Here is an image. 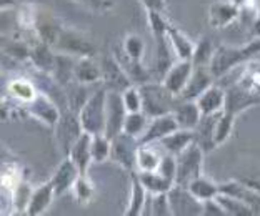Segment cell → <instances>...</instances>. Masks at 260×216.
Wrapping results in <instances>:
<instances>
[{
	"label": "cell",
	"instance_id": "obj_1",
	"mask_svg": "<svg viewBox=\"0 0 260 216\" xmlns=\"http://www.w3.org/2000/svg\"><path fill=\"white\" fill-rule=\"evenodd\" d=\"M258 54H260V38H252L249 44L240 47L220 45L218 49H215L214 58L210 62V70L215 75V78H220L223 75H227L232 68L252 60Z\"/></svg>",
	"mask_w": 260,
	"mask_h": 216
},
{
	"label": "cell",
	"instance_id": "obj_2",
	"mask_svg": "<svg viewBox=\"0 0 260 216\" xmlns=\"http://www.w3.org/2000/svg\"><path fill=\"white\" fill-rule=\"evenodd\" d=\"M147 19H149L150 32L155 40V73L164 78V75L174 65L172 55H170L174 49L167 35L170 22L165 19V14L157 10H147Z\"/></svg>",
	"mask_w": 260,
	"mask_h": 216
},
{
	"label": "cell",
	"instance_id": "obj_3",
	"mask_svg": "<svg viewBox=\"0 0 260 216\" xmlns=\"http://www.w3.org/2000/svg\"><path fill=\"white\" fill-rule=\"evenodd\" d=\"M139 89L142 93V112H145L149 118L172 113L175 105L180 100L162 81L160 83L147 81L144 85H139Z\"/></svg>",
	"mask_w": 260,
	"mask_h": 216
},
{
	"label": "cell",
	"instance_id": "obj_4",
	"mask_svg": "<svg viewBox=\"0 0 260 216\" xmlns=\"http://www.w3.org/2000/svg\"><path fill=\"white\" fill-rule=\"evenodd\" d=\"M107 89L102 87L92 93L79 110V120L82 130L95 135L105 133V118H107Z\"/></svg>",
	"mask_w": 260,
	"mask_h": 216
},
{
	"label": "cell",
	"instance_id": "obj_5",
	"mask_svg": "<svg viewBox=\"0 0 260 216\" xmlns=\"http://www.w3.org/2000/svg\"><path fill=\"white\" fill-rule=\"evenodd\" d=\"M204 155L205 151L197 143H192L180 155H177V175L175 185L188 186L197 177H200L204 168Z\"/></svg>",
	"mask_w": 260,
	"mask_h": 216
},
{
	"label": "cell",
	"instance_id": "obj_6",
	"mask_svg": "<svg viewBox=\"0 0 260 216\" xmlns=\"http://www.w3.org/2000/svg\"><path fill=\"white\" fill-rule=\"evenodd\" d=\"M54 49L58 54L72 55V57H93L95 55V45L88 40L84 33L74 30V28L62 27L58 32L57 42Z\"/></svg>",
	"mask_w": 260,
	"mask_h": 216
},
{
	"label": "cell",
	"instance_id": "obj_7",
	"mask_svg": "<svg viewBox=\"0 0 260 216\" xmlns=\"http://www.w3.org/2000/svg\"><path fill=\"white\" fill-rule=\"evenodd\" d=\"M140 147L139 140L127 135L125 132L119 133L112 138L110 160L120 165L123 170L135 171L137 170V150Z\"/></svg>",
	"mask_w": 260,
	"mask_h": 216
},
{
	"label": "cell",
	"instance_id": "obj_8",
	"mask_svg": "<svg viewBox=\"0 0 260 216\" xmlns=\"http://www.w3.org/2000/svg\"><path fill=\"white\" fill-rule=\"evenodd\" d=\"M255 105H260L258 93H253L239 83H234L225 90V103H223L222 115L235 121L240 113H244L250 107H255Z\"/></svg>",
	"mask_w": 260,
	"mask_h": 216
},
{
	"label": "cell",
	"instance_id": "obj_9",
	"mask_svg": "<svg viewBox=\"0 0 260 216\" xmlns=\"http://www.w3.org/2000/svg\"><path fill=\"white\" fill-rule=\"evenodd\" d=\"M127 108L123 103L122 92H107V118H105V135L110 140L123 132V123L127 118Z\"/></svg>",
	"mask_w": 260,
	"mask_h": 216
},
{
	"label": "cell",
	"instance_id": "obj_10",
	"mask_svg": "<svg viewBox=\"0 0 260 216\" xmlns=\"http://www.w3.org/2000/svg\"><path fill=\"white\" fill-rule=\"evenodd\" d=\"M100 67H102L104 87L107 90L123 92V90H127L130 85H134L127 72L120 65V62L117 60V57H104L102 62H100Z\"/></svg>",
	"mask_w": 260,
	"mask_h": 216
},
{
	"label": "cell",
	"instance_id": "obj_11",
	"mask_svg": "<svg viewBox=\"0 0 260 216\" xmlns=\"http://www.w3.org/2000/svg\"><path fill=\"white\" fill-rule=\"evenodd\" d=\"M172 214H202V201L197 200L187 186L174 185L169 191Z\"/></svg>",
	"mask_w": 260,
	"mask_h": 216
},
{
	"label": "cell",
	"instance_id": "obj_12",
	"mask_svg": "<svg viewBox=\"0 0 260 216\" xmlns=\"http://www.w3.org/2000/svg\"><path fill=\"white\" fill-rule=\"evenodd\" d=\"M25 105H27V112L30 113L34 118H37L42 121V123H45L47 126H55L62 116L57 105L42 92H39V95L35 97L32 102H28Z\"/></svg>",
	"mask_w": 260,
	"mask_h": 216
},
{
	"label": "cell",
	"instance_id": "obj_13",
	"mask_svg": "<svg viewBox=\"0 0 260 216\" xmlns=\"http://www.w3.org/2000/svg\"><path fill=\"white\" fill-rule=\"evenodd\" d=\"M215 75L212 73L210 67H193V72L188 78L184 92L180 93L179 98L180 100H197L202 93L214 85Z\"/></svg>",
	"mask_w": 260,
	"mask_h": 216
},
{
	"label": "cell",
	"instance_id": "obj_14",
	"mask_svg": "<svg viewBox=\"0 0 260 216\" xmlns=\"http://www.w3.org/2000/svg\"><path fill=\"white\" fill-rule=\"evenodd\" d=\"M175 130H179V123H177L174 113L155 116V118L150 120V123H149V126H147L144 135L139 138V143L140 145L157 143Z\"/></svg>",
	"mask_w": 260,
	"mask_h": 216
},
{
	"label": "cell",
	"instance_id": "obj_15",
	"mask_svg": "<svg viewBox=\"0 0 260 216\" xmlns=\"http://www.w3.org/2000/svg\"><path fill=\"white\" fill-rule=\"evenodd\" d=\"M193 72V63L192 60H179L177 63H174L172 67L169 68V72L164 75L162 83L167 87V89L175 93L177 97L184 92L185 85L190 75Z\"/></svg>",
	"mask_w": 260,
	"mask_h": 216
},
{
	"label": "cell",
	"instance_id": "obj_16",
	"mask_svg": "<svg viewBox=\"0 0 260 216\" xmlns=\"http://www.w3.org/2000/svg\"><path fill=\"white\" fill-rule=\"evenodd\" d=\"M240 7L230 0H217L209 7V23L214 28H223L239 20Z\"/></svg>",
	"mask_w": 260,
	"mask_h": 216
},
{
	"label": "cell",
	"instance_id": "obj_17",
	"mask_svg": "<svg viewBox=\"0 0 260 216\" xmlns=\"http://www.w3.org/2000/svg\"><path fill=\"white\" fill-rule=\"evenodd\" d=\"M79 175H80V171L75 163L72 161V158H70V156H65L60 165L57 166L54 177L50 180V182L54 183L55 195L60 196L63 193H67L69 190H72L75 180L79 178Z\"/></svg>",
	"mask_w": 260,
	"mask_h": 216
},
{
	"label": "cell",
	"instance_id": "obj_18",
	"mask_svg": "<svg viewBox=\"0 0 260 216\" xmlns=\"http://www.w3.org/2000/svg\"><path fill=\"white\" fill-rule=\"evenodd\" d=\"M72 158V161L77 165V168H79L80 175H87L88 168H90L92 165V135L90 133L84 132L82 135L79 137L74 142L72 148H70L69 155Z\"/></svg>",
	"mask_w": 260,
	"mask_h": 216
},
{
	"label": "cell",
	"instance_id": "obj_19",
	"mask_svg": "<svg viewBox=\"0 0 260 216\" xmlns=\"http://www.w3.org/2000/svg\"><path fill=\"white\" fill-rule=\"evenodd\" d=\"M149 196H150V193L147 191L144 183L140 182L137 170L130 171V198H128V206L125 209V216L144 214V209H145Z\"/></svg>",
	"mask_w": 260,
	"mask_h": 216
},
{
	"label": "cell",
	"instance_id": "obj_20",
	"mask_svg": "<svg viewBox=\"0 0 260 216\" xmlns=\"http://www.w3.org/2000/svg\"><path fill=\"white\" fill-rule=\"evenodd\" d=\"M74 80L79 85H92L102 80V67L93 57H79L74 67Z\"/></svg>",
	"mask_w": 260,
	"mask_h": 216
},
{
	"label": "cell",
	"instance_id": "obj_21",
	"mask_svg": "<svg viewBox=\"0 0 260 216\" xmlns=\"http://www.w3.org/2000/svg\"><path fill=\"white\" fill-rule=\"evenodd\" d=\"M172 113L179 123V128H184V130L193 132L202 120V112L195 100H179Z\"/></svg>",
	"mask_w": 260,
	"mask_h": 216
},
{
	"label": "cell",
	"instance_id": "obj_22",
	"mask_svg": "<svg viewBox=\"0 0 260 216\" xmlns=\"http://www.w3.org/2000/svg\"><path fill=\"white\" fill-rule=\"evenodd\" d=\"M55 188H54V183L52 182H47L44 185H40L39 188H34V193L30 196V201H28V206H27V211L25 214L28 216H39V214H44L49 206L52 205L55 198Z\"/></svg>",
	"mask_w": 260,
	"mask_h": 216
},
{
	"label": "cell",
	"instance_id": "obj_23",
	"mask_svg": "<svg viewBox=\"0 0 260 216\" xmlns=\"http://www.w3.org/2000/svg\"><path fill=\"white\" fill-rule=\"evenodd\" d=\"M195 102H197L200 112H202V116L220 113L223 110V103H225V90H223L220 85L214 83L212 87H209V89H207Z\"/></svg>",
	"mask_w": 260,
	"mask_h": 216
},
{
	"label": "cell",
	"instance_id": "obj_24",
	"mask_svg": "<svg viewBox=\"0 0 260 216\" xmlns=\"http://www.w3.org/2000/svg\"><path fill=\"white\" fill-rule=\"evenodd\" d=\"M218 113L202 116L200 123L193 130L195 133V143L202 148L205 153H210L212 150L217 148L215 145V123H217Z\"/></svg>",
	"mask_w": 260,
	"mask_h": 216
},
{
	"label": "cell",
	"instance_id": "obj_25",
	"mask_svg": "<svg viewBox=\"0 0 260 216\" xmlns=\"http://www.w3.org/2000/svg\"><path fill=\"white\" fill-rule=\"evenodd\" d=\"M52 49L54 47L42 42V40H39L34 47H30V62L44 73H54L55 70L57 54H54Z\"/></svg>",
	"mask_w": 260,
	"mask_h": 216
},
{
	"label": "cell",
	"instance_id": "obj_26",
	"mask_svg": "<svg viewBox=\"0 0 260 216\" xmlns=\"http://www.w3.org/2000/svg\"><path fill=\"white\" fill-rule=\"evenodd\" d=\"M195 142V133L192 130H184V128H179V130L172 132L170 135H167L165 138H162L160 143L162 148L167 151V153L172 155H180L187 147Z\"/></svg>",
	"mask_w": 260,
	"mask_h": 216
},
{
	"label": "cell",
	"instance_id": "obj_27",
	"mask_svg": "<svg viewBox=\"0 0 260 216\" xmlns=\"http://www.w3.org/2000/svg\"><path fill=\"white\" fill-rule=\"evenodd\" d=\"M167 35H169L170 45H172L175 57L179 58V60H192L193 50H195V44L192 40L188 38L184 32H180L175 25H172V23L169 25Z\"/></svg>",
	"mask_w": 260,
	"mask_h": 216
},
{
	"label": "cell",
	"instance_id": "obj_28",
	"mask_svg": "<svg viewBox=\"0 0 260 216\" xmlns=\"http://www.w3.org/2000/svg\"><path fill=\"white\" fill-rule=\"evenodd\" d=\"M220 191L222 193L232 195L244 203H247L253 209V213H260V195L250 190V186H245L239 182H227L220 185Z\"/></svg>",
	"mask_w": 260,
	"mask_h": 216
},
{
	"label": "cell",
	"instance_id": "obj_29",
	"mask_svg": "<svg viewBox=\"0 0 260 216\" xmlns=\"http://www.w3.org/2000/svg\"><path fill=\"white\" fill-rule=\"evenodd\" d=\"M188 190L192 191V195L200 201H207L215 198L218 193H220V185L215 183L214 180L207 178L205 175H200L193 180V182L187 186Z\"/></svg>",
	"mask_w": 260,
	"mask_h": 216
},
{
	"label": "cell",
	"instance_id": "obj_30",
	"mask_svg": "<svg viewBox=\"0 0 260 216\" xmlns=\"http://www.w3.org/2000/svg\"><path fill=\"white\" fill-rule=\"evenodd\" d=\"M140 182L144 183V186L147 188V191L152 195L155 193H167L170 191V188L175 185V182L172 180L165 178L164 175H160L157 170L155 171H137Z\"/></svg>",
	"mask_w": 260,
	"mask_h": 216
},
{
	"label": "cell",
	"instance_id": "obj_31",
	"mask_svg": "<svg viewBox=\"0 0 260 216\" xmlns=\"http://www.w3.org/2000/svg\"><path fill=\"white\" fill-rule=\"evenodd\" d=\"M162 156L152 145H140L137 150V171H155Z\"/></svg>",
	"mask_w": 260,
	"mask_h": 216
},
{
	"label": "cell",
	"instance_id": "obj_32",
	"mask_svg": "<svg viewBox=\"0 0 260 216\" xmlns=\"http://www.w3.org/2000/svg\"><path fill=\"white\" fill-rule=\"evenodd\" d=\"M9 93L14 98H17L19 102L28 103L39 95V90L34 81H30V80L14 78V80H10V83H9Z\"/></svg>",
	"mask_w": 260,
	"mask_h": 216
},
{
	"label": "cell",
	"instance_id": "obj_33",
	"mask_svg": "<svg viewBox=\"0 0 260 216\" xmlns=\"http://www.w3.org/2000/svg\"><path fill=\"white\" fill-rule=\"evenodd\" d=\"M215 198L223 206V209H225L227 216H252V214H255L253 213V209L247 205V203H244L242 200H239V198H235L232 195L222 193L220 191Z\"/></svg>",
	"mask_w": 260,
	"mask_h": 216
},
{
	"label": "cell",
	"instance_id": "obj_34",
	"mask_svg": "<svg viewBox=\"0 0 260 216\" xmlns=\"http://www.w3.org/2000/svg\"><path fill=\"white\" fill-rule=\"evenodd\" d=\"M149 116H147L145 112H132V113H127V118H125V123H123V132L127 135L134 137V138H140L142 135L145 133L147 126H149Z\"/></svg>",
	"mask_w": 260,
	"mask_h": 216
},
{
	"label": "cell",
	"instance_id": "obj_35",
	"mask_svg": "<svg viewBox=\"0 0 260 216\" xmlns=\"http://www.w3.org/2000/svg\"><path fill=\"white\" fill-rule=\"evenodd\" d=\"M117 60L120 62V65L123 67V70L127 72V75L132 80L134 85H144L147 81H150V73L149 70H147L144 65H142V62H137V60H130L128 57H123V58H117Z\"/></svg>",
	"mask_w": 260,
	"mask_h": 216
},
{
	"label": "cell",
	"instance_id": "obj_36",
	"mask_svg": "<svg viewBox=\"0 0 260 216\" xmlns=\"http://www.w3.org/2000/svg\"><path fill=\"white\" fill-rule=\"evenodd\" d=\"M214 54H215V49H214V45H212V42L207 37H202L195 44V50L192 57L193 67H210Z\"/></svg>",
	"mask_w": 260,
	"mask_h": 216
},
{
	"label": "cell",
	"instance_id": "obj_37",
	"mask_svg": "<svg viewBox=\"0 0 260 216\" xmlns=\"http://www.w3.org/2000/svg\"><path fill=\"white\" fill-rule=\"evenodd\" d=\"M74 195L77 203L80 205H87L93 200L95 196V186H93L92 180L88 178V175H79V178L75 180L74 183Z\"/></svg>",
	"mask_w": 260,
	"mask_h": 216
},
{
	"label": "cell",
	"instance_id": "obj_38",
	"mask_svg": "<svg viewBox=\"0 0 260 216\" xmlns=\"http://www.w3.org/2000/svg\"><path fill=\"white\" fill-rule=\"evenodd\" d=\"M34 193V188L27 182H22L12 190V206H14L15 213H25L30 196Z\"/></svg>",
	"mask_w": 260,
	"mask_h": 216
},
{
	"label": "cell",
	"instance_id": "obj_39",
	"mask_svg": "<svg viewBox=\"0 0 260 216\" xmlns=\"http://www.w3.org/2000/svg\"><path fill=\"white\" fill-rule=\"evenodd\" d=\"M112 140L105 133H95L92 135V158L95 163H104L110 158Z\"/></svg>",
	"mask_w": 260,
	"mask_h": 216
},
{
	"label": "cell",
	"instance_id": "obj_40",
	"mask_svg": "<svg viewBox=\"0 0 260 216\" xmlns=\"http://www.w3.org/2000/svg\"><path fill=\"white\" fill-rule=\"evenodd\" d=\"M122 52L123 55L128 57L130 60H137V62H142V58H144V54H145V44L142 37L135 33H130L125 37L123 40V47H122Z\"/></svg>",
	"mask_w": 260,
	"mask_h": 216
},
{
	"label": "cell",
	"instance_id": "obj_41",
	"mask_svg": "<svg viewBox=\"0 0 260 216\" xmlns=\"http://www.w3.org/2000/svg\"><path fill=\"white\" fill-rule=\"evenodd\" d=\"M23 180L20 166H17L15 163H5L2 168V186L4 190H12Z\"/></svg>",
	"mask_w": 260,
	"mask_h": 216
},
{
	"label": "cell",
	"instance_id": "obj_42",
	"mask_svg": "<svg viewBox=\"0 0 260 216\" xmlns=\"http://www.w3.org/2000/svg\"><path fill=\"white\" fill-rule=\"evenodd\" d=\"M122 98H123V103H125V108L128 113L140 112L142 110V93H140L139 85H130L127 90H123Z\"/></svg>",
	"mask_w": 260,
	"mask_h": 216
},
{
	"label": "cell",
	"instance_id": "obj_43",
	"mask_svg": "<svg viewBox=\"0 0 260 216\" xmlns=\"http://www.w3.org/2000/svg\"><path fill=\"white\" fill-rule=\"evenodd\" d=\"M150 200H152V208L150 213L155 216H169L172 214V208H170V198H169V191L167 193H150Z\"/></svg>",
	"mask_w": 260,
	"mask_h": 216
},
{
	"label": "cell",
	"instance_id": "obj_44",
	"mask_svg": "<svg viewBox=\"0 0 260 216\" xmlns=\"http://www.w3.org/2000/svg\"><path fill=\"white\" fill-rule=\"evenodd\" d=\"M157 171L164 175L165 178L172 180V182H175V175H177V156L172 155V153H165L162 156V161L160 165H158Z\"/></svg>",
	"mask_w": 260,
	"mask_h": 216
},
{
	"label": "cell",
	"instance_id": "obj_45",
	"mask_svg": "<svg viewBox=\"0 0 260 216\" xmlns=\"http://www.w3.org/2000/svg\"><path fill=\"white\" fill-rule=\"evenodd\" d=\"M4 50L7 52L9 55L15 57L17 60H30V47L25 45L23 42H19V40L10 42L9 47H4Z\"/></svg>",
	"mask_w": 260,
	"mask_h": 216
},
{
	"label": "cell",
	"instance_id": "obj_46",
	"mask_svg": "<svg viewBox=\"0 0 260 216\" xmlns=\"http://www.w3.org/2000/svg\"><path fill=\"white\" fill-rule=\"evenodd\" d=\"M82 7H85L87 10L97 12V14H102V12H107L114 7V2L112 0H74Z\"/></svg>",
	"mask_w": 260,
	"mask_h": 216
},
{
	"label": "cell",
	"instance_id": "obj_47",
	"mask_svg": "<svg viewBox=\"0 0 260 216\" xmlns=\"http://www.w3.org/2000/svg\"><path fill=\"white\" fill-rule=\"evenodd\" d=\"M202 214H205V216H227L225 209H223V206L218 203L217 198L202 201Z\"/></svg>",
	"mask_w": 260,
	"mask_h": 216
},
{
	"label": "cell",
	"instance_id": "obj_48",
	"mask_svg": "<svg viewBox=\"0 0 260 216\" xmlns=\"http://www.w3.org/2000/svg\"><path fill=\"white\" fill-rule=\"evenodd\" d=\"M140 2L144 4L145 10H157V12H162V14L167 12L165 0H140Z\"/></svg>",
	"mask_w": 260,
	"mask_h": 216
},
{
	"label": "cell",
	"instance_id": "obj_49",
	"mask_svg": "<svg viewBox=\"0 0 260 216\" xmlns=\"http://www.w3.org/2000/svg\"><path fill=\"white\" fill-rule=\"evenodd\" d=\"M230 2L237 4V5H239V7H240V5H242V4H244V2H245V0H230Z\"/></svg>",
	"mask_w": 260,
	"mask_h": 216
}]
</instances>
